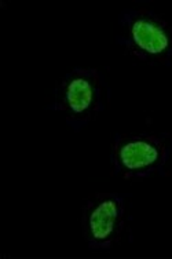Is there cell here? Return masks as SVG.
<instances>
[{
	"mask_svg": "<svg viewBox=\"0 0 172 259\" xmlns=\"http://www.w3.org/2000/svg\"><path fill=\"white\" fill-rule=\"evenodd\" d=\"M81 232L93 251L108 252L123 243L130 230L125 194L102 192L90 197L81 211Z\"/></svg>",
	"mask_w": 172,
	"mask_h": 259,
	"instance_id": "obj_4",
	"label": "cell"
},
{
	"mask_svg": "<svg viewBox=\"0 0 172 259\" xmlns=\"http://www.w3.org/2000/svg\"><path fill=\"white\" fill-rule=\"evenodd\" d=\"M109 160L113 174L121 180L164 177L172 163V135L169 133H118L110 148Z\"/></svg>",
	"mask_w": 172,
	"mask_h": 259,
	"instance_id": "obj_3",
	"label": "cell"
},
{
	"mask_svg": "<svg viewBox=\"0 0 172 259\" xmlns=\"http://www.w3.org/2000/svg\"><path fill=\"white\" fill-rule=\"evenodd\" d=\"M116 41L127 55L150 66H171L172 22L150 9H125L117 21Z\"/></svg>",
	"mask_w": 172,
	"mask_h": 259,
	"instance_id": "obj_2",
	"label": "cell"
},
{
	"mask_svg": "<svg viewBox=\"0 0 172 259\" xmlns=\"http://www.w3.org/2000/svg\"><path fill=\"white\" fill-rule=\"evenodd\" d=\"M110 94L101 70L77 66L58 80L47 109L62 116L66 125L79 133L105 112Z\"/></svg>",
	"mask_w": 172,
	"mask_h": 259,
	"instance_id": "obj_1",
	"label": "cell"
}]
</instances>
